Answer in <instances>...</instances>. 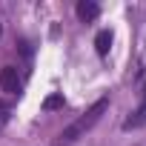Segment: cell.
<instances>
[{
    "label": "cell",
    "mask_w": 146,
    "mask_h": 146,
    "mask_svg": "<svg viewBox=\"0 0 146 146\" xmlns=\"http://www.w3.org/2000/svg\"><path fill=\"white\" fill-rule=\"evenodd\" d=\"M106 109H109V100H106V98H100L98 103H92V106H89V109H86V112H83V115H80L75 123H72V126H66V129L60 132L57 146H69V143H75V140H78L83 132H89V129H92V126L100 120V115H103Z\"/></svg>",
    "instance_id": "1"
},
{
    "label": "cell",
    "mask_w": 146,
    "mask_h": 146,
    "mask_svg": "<svg viewBox=\"0 0 146 146\" xmlns=\"http://www.w3.org/2000/svg\"><path fill=\"white\" fill-rule=\"evenodd\" d=\"M0 89L9 92V95H17V92H20V75H17L15 66L0 69Z\"/></svg>",
    "instance_id": "2"
},
{
    "label": "cell",
    "mask_w": 146,
    "mask_h": 146,
    "mask_svg": "<svg viewBox=\"0 0 146 146\" xmlns=\"http://www.w3.org/2000/svg\"><path fill=\"white\" fill-rule=\"evenodd\" d=\"M75 12H78V17H80L83 23H89V20H95V17L100 15V6L92 3V0H80V3L75 6Z\"/></svg>",
    "instance_id": "3"
},
{
    "label": "cell",
    "mask_w": 146,
    "mask_h": 146,
    "mask_svg": "<svg viewBox=\"0 0 146 146\" xmlns=\"http://www.w3.org/2000/svg\"><path fill=\"white\" fill-rule=\"evenodd\" d=\"M146 123V103L132 115V117H126V123H123V129H137V126H143Z\"/></svg>",
    "instance_id": "4"
},
{
    "label": "cell",
    "mask_w": 146,
    "mask_h": 146,
    "mask_svg": "<svg viewBox=\"0 0 146 146\" xmlns=\"http://www.w3.org/2000/svg\"><path fill=\"white\" fill-rule=\"evenodd\" d=\"M95 46H98V54H109V46H112V35L103 29V32H98V37H95Z\"/></svg>",
    "instance_id": "5"
},
{
    "label": "cell",
    "mask_w": 146,
    "mask_h": 146,
    "mask_svg": "<svg viewBox=\"0 0 146 146\" xmlns=\"http://www.w3.org/2000/svg\"><path fill=\"white\" fill-rule=\"evenodd\" d=\"M54 106H63V98H60V95H54V98L46 100V109H54Z\"/></svg>",
    "instance_id": "6"
}]
</instances>
